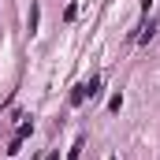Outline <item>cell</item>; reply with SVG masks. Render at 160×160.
<instances>
[{
  "label": "cell",
  "instance_id": "cell-2",
  "mask_svg": "<svg viewBox=\"0 0 160 160\" xmlns=\"http://www.w3.org/2000/svg\"><path fill=\"white\" fill-rule=\"evenodd\" d=\"M108 108H112V112H119V108H123V93H116V97L108 101Z\"/></svg>",
  "mask_w": 160,
  "mask_h": 160
},
{
  "label": "cell",
  "instance_id": "cell-3",
  "mask_svg": "<svg viewBox=\"0 0 160 160\" xmlns=\"http://www.w3.org/2000/svg\"><path fill=\"white\" fill-rule=\"evenodd\" d=\"M108 160H116V157H108Z\"/></svg>",
  "mask_w": 160,
  "mask_h": 160
},
{
  "label": "cell",
  "instance_id": "cell-1",
  "mask_svg": "<svg viewBox=\"0 0 160 160\" xmlns=\"http://www.w3.org/2000/svg\"><path fill=\"white\" fill-rule=\"evenodd\" d=\"M101 89V78H82L78 86H75V93H71V104L78 108V104H86V97H93Z\"/></svg>",
  "mask_w": 160,
  "mask_h": 160
}]
</instances>
